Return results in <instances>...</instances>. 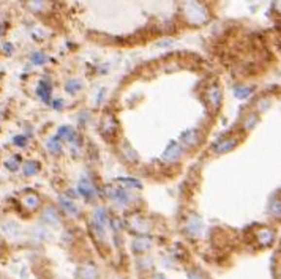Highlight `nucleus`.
I'll return each instance as SVG.
<instances>
[{
	"label": "nucleus",
	"mask_w": 281,
	"mask_h": 279,
	"mask_svg": "<svg viewBox=\"0 0 281 279\" xmlns=\"http://www.w3.org/2000/svg\"><path fill=\"white\" fill-rule=\"evenodd\" d=\"M13 142H15V145H18V147H24L25 142H27V137H25V136H16L15 139H13Z\"/></svg>",
	"instance_id": "nucleus-26"
},
{
	"label": "nucleus",
	"mask_w": 281,
	"mask_h": 279,
	"mask_svg": "<svg viewBox=\"0 0 281 279\" xmlns=\"http://www.w3.org/2000/svg\"><path fill=\"white\" fill-rule=\"evenodd\" d=\"M78 191H79V194L86 196V197H92L93 193H95V189H93V186H92V183H90V181L81 180V181H79V185H78Z\"/></svg>",
	"instance_id": "nucleus-13"
},
{
	"label": "nucleus",
	"mask_w": 281,
	"mask_h": 279,
	"mask_svg": "<svg viewBox=\"0 0 281 279\" xmlns=\"http://www.w3.org/2000/svg\"><path fill=\"white\" fill-rule=\"evenodd\" d=\"M182 155V147L178 142H171L166 150L163 151V160L164 161H176L178 156Z\"/></svg>",
	"instance_id": "nucleus-4"
},
{
	"label": "nucleus",
	"mask_w": 281,
	"mask_h": 279,
	"mask_svg": "<svg viewBox=\"0 0 281 279\" xmlns=\"http://www.w3.org/2000/svg\"><path fill=\"white\" fill-rule=\"evenodd\" d=\"M101 131H103L105 134L116 131V122H114V118H112L111 115H107V117L103 120V123H101Z\"/></svg>",
	"instance_id": "nucleus-17"
},
{
	"label": "nucleus",
	"mask_w": 281,
	"mask_h": 279,
	"mask_svg": "<svg viewBox=\"0 0 281 279\" xmlns=\"http://www.w3.org/2000/svg\"><path fill=\"white\" fill-rule=\"evenodd\" d=\"M60 205L63 207V210L68 212L70 214H78V205H74V202H71L67 197H60Z\"/></svg>",
	"instance_id": "nucleus-15"
},
{
	"label": "nucleus",
	"mask_w": 281,
	"mask_h": 279,
	"mask_svg": "<svg viewBox=\"0 0 281 279\" xmlns=\"http://www.w3.org/2000/svg\"><path fill=\"white\" fill-rule=\"evenodd\" d=\"M201 229V221L197 216H190L188 218V223H187V230L190 233H196L197 230Z\"/></svg>",
	"instance_id": "nucleus-18"
},
{
	"label": "nucleus",
	"mask_w": 281,
	"mask_h": 279,
	"mask_svg": "<svg viewBox=\"0 0 281 279\" xmlns=\"http://www.w3.org/2000/svg\"><path fill=\"white\" fill-rule=\"evenodd\" d=\"M57 137L59 139H65V141L71 142V144H76V132L70 128V126H62V128L59 130V132H57Z\"/></svg>",
	"instance_id": "nucleus-12"
},
{
	"label": "nucleus",
	"mask_w": 281,
	"mask_h": 279,
	"mask_svg": "<svg viewBox=\"0 0 281 279\" xmlns=\"http://www.w3.org/2000/svg\"><path fill=\"white\" fill-rule=\"evenodd\" d=\"M76 276H78V279H95L97 278V271H95L92 265H84V267L78 270Z\"/></svg>",
	"instance_id": "nucleus-11"
},
{
	"label": "nucleus",
	"mask_w": 281,
	"mask_h": 279,
	"mask_svg": "<svg viewBox=\"0 0 281 279\" xmlns=\"http://www.w3.org/2000/svg\"><path fill=\"white\" fill-rule=\"evenodd\" d=\"M41 216H43V221H44V223L53 224V226L59 224V221H60L59 213H57V210H55V208H54L53 205H49V207L44 208Z\"/></svg>",
	"instance_id": "nucleus-6"
},
{
	"label": "nucleus",
	"mask_w": 281,
	"mask_h": 279,
	"mask_svg": "<svg viewBox=\"0 0 281 279\" xmlns=\"http://www.w3.org/2000/svg\"><path fill=\"white\" fill-rule=\"evenodd\" d=\"M273 238H275V235H273V232H272L270 229H267V227H263V229H259V230L256 232V240H258V243H259V245H263V246H269V245H272Z\"/></svg>",
	"instance_id": "nucleus-7"
},
{
	"label": "nucleus",
	"mask_w": 281,
	"mask_h": 279,
	"mask_svg": "<svg viewBox=\"0 0 281 279\" xmlns=\"http://www.w3.org/2000/svg\"><path fill=\"white\" fill-rule=\"evenodd\" d=\"M93 221H95V224L98 226L100 230H105V229H106V227H107V214H106V212L103 210V208H98V210L95 212Z\"/></svg>",
	"instance_id": "nucleus-10"
},
{
	"label": "nucleus",
	"mask_w": 281,
	"mask_h": 279,
	"mask_svg": "<svg viewBox=\"0 0 281 279\" xmlns=\"http://www.w3.org/2000/svg\"><path fill=\"white\" fill-rule=\"evenodd\" d=\"M251 90H253V88L248 87V85H237V87L234 88V95L239 99H245V98H248L251 95Z\"/></svg>",
	"instance_id": "nucleus-16"
},
{
	"label": "nucleus",
	"mask_w": 281,
	"mask_h": 279,
	"mask_svg": "<svg viewBox=\"0 0 281 279\" xmlns=\"http://www.w3.org/2000/svg\"><path fill=\"white\" fill-rule=\"evenodd\" d=\"M30 60L34 65H44V63L48 62V57L46 54H43V52H34L30 55Z\"/></svg>",
	"instance_id": "nucleus-22"
},
{
	"label": "nucleus",
	"mask_w": 281,
	"mask_h": 279,
	"mask_svg": "<svg viewBox=\"0 0 281 279\" xmlns=\"http://www.w3.org/2000/svg\"><path fill=\"white\" fill-rule=\"evenodd\" d=\"M197 131L196 130H188L187 132L182 134V141L187 144V145H196L197 144Z\"/></svg>",
	"instance_id": "nucleus-14"
},
{
	"label": "nucleus",
	"mask_w": 281,
	"mask_h": 279,
	"mask_svg": "<svg viewBox=\"0 0 281 279\" xmlns=\"http://www.w3.org/2000/svg\"><path fill=\"white\" fill-rule=\"evenodd\" d=\"M21 205L29 212H35L41 205V199L36 193H25L21 197Z\"/></svg>",
	"instance_id": "nucleus-3"
},
{
	"label": "nucleus",
	"mask_w": 281,
	"mask_h": 279,
	"mask_svg": "<svg viewBox=\"0 0 281 279\" xmlns=\"http://www.w3.org/2000/svg\"><path fill=\"white\" fill-rule=\"evenodd\" d=\"M5 166L10 170H18L19 169V160L18 158H10V160L5 163Z\"/></svg>",
	"instance_id": "nucleus-25"
},
{
	"label": "nucleus",
	"mask_w": 281,
	"mask_h": 279,
	"mask_svg": "<svg viewBox=\"0 0 281 279\" xmlns=\"http://www.w3.org/2000/svg\"><path fill=\"white\" fill-rule=\"evenodd\" d=\"M54 107H55V109H60V107H62V101L60 99H57V101H54Z\"/></svg>",
	"instance_id": "nucleus-27"
},
{
	"label": "nucleus",
	"mask_w": 281,
	"mask_h": 279,
	"mask_svg": "<svg viewBox=\"0 0 281 279\" xmlns=\"http://www.w3.org/2000/svg\"><path fill=\"white\" fill-rule=\"evenodd\" d=\"M277 8L281 11V0H278V2H277Z\"/></svg>",
	"instance_id": "nucleus-29"
},
{
	"label": "nucleus",
	"mask_w": 281,
	"mask_h": 279,
	"mask_svg": "<svg viewBox=\"0 0 281 279\" xmlns=\"http://www.w3.org/2000/svg\"><path fill=\"white\" fill-rule=\"evenodd\" d=\"M119 183L128 186V188H140V183L136 181L135 179H119Z\"/></svg>",
	"instance_id": "nucleus-24"
},
{
	"label": "nucleus",
	"mask_w": 281,
	"mask_h": 279,
	"mask_svg": "<svg viewBox=\"0 0 281 279\" xmlns=\"http://www.w3.org/2000/svg\"><path fill=\"white\" fill-rule=\"evenodd\" d=\"M81 88V82L78 79H70L65 82V90L68 93H76Z\"/></svg>",
	"instance_id": "nucleus-21"
},
{
	"label": "nucleus",
	"mask_w": 281,
	"mask_h": 279,
	"mask_svg": "<svg viewBox=\"0 0 281 279\" xmlns=\"http://www.w3.org/2000/svg\"><path fill=\"white\" fill-rule=\"evenodd\" d=\"M51 90H53V87H51L48 81H40V84H38V87H36V95L44 101V103H49Z\"/></svg>",
	"instance_id": "nucleus-8"
},
{
	"label": "nucleus",
	"mask_w": 281,
	"mask_h": 279,
	"mask_svg": "<svg viewBox=\"0 0 281 279\" xmlns=\"http://www.w3.org/2000/svg\"><path fill=\"white\" fill-rule=\"evenodd\" d=\"M3 49L6 50V52H11V50H13V46H11V44H3Z\"/></svg>",
	"instance_id": "nucleus-28"
},
{
	"label": "nucleus",
	"mask_w": 281,
	"mask_h": 279,
	"mask_svg": "<svg viewBox=\"0 0 281 279\" xmlns=\"http://www.w3.org/2000/svg\"><path fill=\"white\" fill-rule=\"evenodd\" d=\"M206 99H207V103L209 106L212 107V109H218L220 104H221V88L220 85H210L207 88V92H206Z\"/></svg>",
	"instance_id": "nucleus-2"
},
{
	"label": "nucleus",
	"mask_w": 281,
	"mask_h": 279,
	"mask_svg": "<svg viewBox=\"0 0 281 279\" xmlns=\"http://www.w3.org/2000/svg\"><path fill=\"white\" fill-rule=\"evenodd\" d=\"M40 163L35 161V160H29L22 164V174L25 177H32V175H36L40 172Z\"/></svg>",
	"instance_id": "nucleus-9"
},
{
	"label": "nucleus",
	"mask_w": 281,
	"mask_h": 279,
	"mask_svg": "<svg viewBox=\"0 0 281 279\" xmlns=\"http://www.w3.org/2000/svg\"><path fill=\"white\" fill-rule=\"evenodd\" d=\"M150 248V243L147 238H138L135 242V249L136 251H144V249H149Z\"/></svg>",
	"instance_id": "nucleus-23"
},
{
	"label": "nucleus",
	"mask_w": 281,
	"mask_h": 279,
	"mask_svg": "<svg viewBox=\"0 0 281 279\" xmlns=\"http://www.w3.org/2000/svg\"><path fill=\"white\" fill-rule=\"evenodd\" d=\"M235 145H237V139L235 137H225L215 144L213 150L216 151V153H226V151L232 150Z\"/></svg>",
	"instance_id": "nucleus-5"
},
{
	"label": "nucleus",
	"mask_w": 281,
	"mask_h": 279,
	"mask_svg": "<svg viewBox=\"0 0 281 279\" xmlns=\"http://www.w3.org/2000/svg\"><path fill=\"white\" fill-rule=\"evenodd\" d=\"M48 150L51 153H60L62 151V144L59 142V137H53L48 141Z\"/></svg>",
	"instance_id": "nucleus-19"
},
{
	"label": "nucleus",
	"mask_w": 281,
	"mask_h": 279,
	"mask_svg": "<svg viewBox=\"0 0 281 279\" xmlns=\"http://www.w3.org/2000/svg\"><path fill=\"white\" fill-rule=\"evenodd\" d=\"M258 123V115L256 114H248L244 118V130H251L254 128V125Z\"/></svg>",
	"instance_id": "nucleus-20"
},
{
	"label": "nucleus",
	"mask_w": 281,
	"mask_h": 279,
	"mask_svg": "<svg viewBox=\"0 0 281 279\" xmlns=\"http://www.w3.org/2000/svg\"><path fill=\"white\" fill-rule=\"evenodd\" d=\"M183 15L191 24H196V25L204 24L209 19L207 10L204 8L201 3L194 2V0H191V2H187L183 5Z\"/></svg>",
	"instance_id": "nucleus-1"
}]
</instances>
